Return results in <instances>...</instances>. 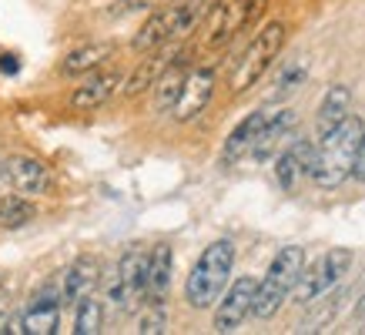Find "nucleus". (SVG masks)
<instances>
[{
    "instance_id": "bb28decb",
    "label": "nucleus",
    "mask_w": 365,
    "mask_h": 335,
    "mask_svg": "<svg viewBox=\"0 0 365 335\" xmlns=\"http://www.w3.org/2000/svg\"><path fill=\"white\" fill-rule=\"evenodd\" d=\"M168 329V315L161 305H148V312L141 315V322H138V332L144 335H158V332H165Z\"/></svg>"
},
{
    "instance_id": "0eeeda50",
    "label": "nucleus",
    "mask_w": 365,
    "mask_h": 335,
    "mask_svg": "<svg viewBox=\"0 0 365 335\" xmlns=\"http://www.w3.org/2000/svg\"><path fill=\"white\" fill-rule=\"evenodd\" d=\"M262 11H265V0H215V7H211L208 44L211 47L228 44L235 34L245 31Z\"/></svg>"
},
{
    "instance_id": "412c9836",
    "label": "nucleus",
    "mask_w": 365,
    "mask_h": 335,
    "mask_svg": "<svg viewBox=\"0 0 365 335\" xmlns=\"http://www.w3.org/2000/svg\"><path fill=\"white\" fill-rule=\"evenodd\" d=\"M171 57H175V54L151 51V57H148V61H141V67H138L131 78L124 81V94H128V98H138V94H144L148 88H155L158 78L165 74V67L171 64Z\"/></svg>"
},
{
    "instance_id": "7c9ffc66",
    "label": "nucleus",
    "mask_w": 365,
    "mask_h": 335,
    "mask_svg": "<svg viewBox=\"0 0 365 335\" xmlns=\"http://www.w3.org/2000/svg\"><path fill=\"white\" fill-rule=\"evenodd\" d=\"M359 312H362V315H365V295H362V305H359Z\"/></svg>"
},
{
    "instance_id": "39448f33",
    "label": "nucleus",
    "mask_w": 365,
    "mask_h": 335,
    "mask_svg": "<svg viewBox=\"0 0 365 335\" xmlns=\"http://www.w3.org/2000/svg\"><path fill=\"white\" fill-rule=\"evenodd\" d=\"M349 268H352V252H349V248L325 252L319 262H312V265L302 272L299 285H295V302H299V305H309V302L329 295V292L349 275Z\"/></svg>"
},
{
    "instance_id": "20e7f679",
    "label": "nucleus",
    "mask_w": 365,
    "mask_h": 335,
    "mask_svg": "<svg viewBox=\"0 0 365 335\" xmlns=\"http://www.w3.org/2000/svg\"><path fill=\"white\" fill-rule=\"evenodd\" d=\"M285 24L272 21L252 37V44L245 47V54L238 57L232 74V94H245L248 88H255L258 81L265 78V71L272 67V61L278 57V51L285 47Z\"/></svg>"
},
{
    "instance_id": "6ab92c4d",
    "label": "nucleus",
    "mask_w": 365,
    "mask_h": 335,
    "mask_svg": "<svg viewBox=\"0 0 365 335\" xmlns=\"http://www.w3.org/2000/svg\"><path fill=\"white\" fill-rule=\"evenodd\" d=\"M114 54V44L108 41H101V44H84L78 51H71L64 57V64H61V74L64 78H81V74H91V71H98L104 61H111Z\"/></svg>"
},
{
    "instance_id": "cd10ccee",
    "label": "nucleus",
    "mask_w": 365,
    "mask_h": 335,
    "mask_svg": "<svg viewBox=\"0 0 365 335\" xmlns=\"http://www.w3.org/2000/svg\"><path fill=\"white\" fill-rule=\"evenodd\" d=\"M151 7V0H118L111 11V17H128V14H134V11H148Z\"/></svg>"
},
{
    "instance_id": "5701e85b",
    "label": "nucleus",
    "mask_w": 365,
    "mask_h": 335,
    "mask_svg": "<svg viewBox=\"0 0 365 335\" xmlns=\"http://www.w3.org/2000/svg\"><path fill=\"white\" fill-rule=\"evenodd\" d=\"M295 124V111H278V114H272L268 118V124H265V131H262V138H258V145H255V151L252 155L258 158V161H265L272 151L278 148V141L288 134V128Z\"/></svg>"
},
{
    "instance_id": "f3484780",
    "label": "nucleus",
    "mask_w": 365,
    "mask_h": 335,
    "mask_svg": "<svg viewBox=\"0 0 365 335\" xmlns=\"http://www.w3.org/2000/svg\"><path fill=\"white\" fill-rule=\"evenodd\" d=\"M4 171L14 181V188L24 191V195H41L47 188V168L31 155H11Z\"/></svg>"
},
{
    "instance_id": "aec40b11",
    "label": "nucleus",
    "mask_w": 365,
    "mask_h": 335,
    "mask_svg": "<svg viewBox=\"0 0 365 335\" xmlns=\"http://www.w3.org/2000/svg\"><path fill=\"white\" fill-rule=\"evenodd\" d=\"M168 41H171V14L155 11L148 21H144L141 31L134 34L131 47L138 51V54H151V51H161Z\"/></svg>"
},
{
    "instance_id": "9d476101",
    "label": "nucleus",
    "mask_w": 365,
    "mask_h": 335,
    "mask_svg": "<svg viewBox=\"0 0 365 335\" xmlns=\"http://www.w3.org/2000/svg\"><path fill=\"white\" fill-rule=\"evenodd\" d=\"M349 118H352V91L345 88V84H335V88L325 91L319 111H315V138H329Z\"/></svg>"
},
{
    "instance_id": "393cba45",
    "label": "nucleus",
    "mask_w": 365,
    "mask_h": 335,
    "mask_svg": "<svg viewBox=\"0 0 365 335\" xmlns=\"http://www.w3.org/2000/svg\"><path fill=\"white\" fill-rule=\"evenodd\" d=\"M104 329V305L94 295L78 302V315H74V332L78 335H98Z\"/></svg>"
},
{
    "instance_id": "9b49d317",
    "label": "nucleus",
    "mask_w": 365,
    "mask_h": 335,
    "mask_svg": "<svg viewBox=\"0 0 365 335\" xmlns=\"http://www.w3.org/2000/svg\"><path fill=\"white\" fill-rule=\"evenodd\" d=\"M272 114L265 111H255L248 114L238 128H235L228 138H225V148H222V165H238L242 158H248L255 151V145H258V138H262V131H265V124Z\"/></svg>"
},
{
    "instance_id": "dca6fc26",
    "label": "nucleus",
    "mask_w": 365,
    "mask_h": 335,
    "mask_svg": "<svg viewBox=\"0 0 365 335\" xmlns=\"http://www.w3.org/2000/svg\"><path fill=\"white\" fill-rule=\"evenodd\" d=\"M188 54L185 51H175L171 57V64L165 67V74L158 78L155 84V108L158 111H171L181 98V88H185V81H188Z\"/></svg>"
},
{
    "instance_id": "b1692460",
    "label": "nucleus",
    "mask_w": 365,
    "mask_h": 335,
    "mask_svg": "<svg viewBox=\"0 0 365 335\" xmlns=\"http://www.w3.org/2000/svg\"><path fill=\"white\" fill-rule=\"evenodd\" d=\"M34 222V205L21 195H11V198L0 201V225L7 228V232H17L24 225Z\"/></svg>"
},
{
    "instance_id": "a211bd4d",
    "label": "nucleus",
    "mask_w": 365,
    "mask_h": 335,
    "mask_svg": "<svg viewBox=\"0 0 365 335\" xmlns=\"http://www.w3.org/2000/svg\"><path fill=\"white\" fill-rule=\"evenodd\" d=\"M61 329V302L54 295H41L24 312V332L27 335H54Z\"/></svg>"
},
{
    "instance_id": "6e6552de",
    "label": "nucleus",
    "mask_w": 365,
    "mask_h": 335,
    "mask_svg": "<svg viewBox=\"0 0 365 335\" xmlns=\"http://www.w3.org/2000/svg\"><path fill=\"white\" fill-rule=\"evenodd\" d=\"M255 292H258V282L255 279H235L225 295L215 305V332H235L238 325H245V319L252 315L255 309Z\"/></svg>"
},
{
    "instance_id": "4468645a",
    "label": "nucleus",
    "mask_w": 365,
    "mask_h": 335,
    "mask_svg": "<svg viewBox=\"0 0 365 335\" xmlns=\"http://www.w3.org/2000/svg\"><path fill=\"white\" fill-rule=\"evenodd\" d=\"M101 282V262L98 258H78L74 265L64 272V279H61V302L67 305H78L81 299H88L94 285Z\"/></svg>"
},
{
    "instance_id": "423d86ee",
    "label": "nucleus",
    "mask_w": 365,
    "mask_h": 335,
    "mask_svg": "<svg viewBox=\"0 0 365 335\" xmlns=\"http://www.w3.org/2000/svg\"><path fill=\"white\" fill-rule=\"evenodd\" d=\"M144 289H148V255L138 248H128L114 268L111 282H108V299L114 309L128 312L131 302L144 299Z\"/></svg>"
},
{
    "instance_id": "ddd939ff",
    "label": "nucleus",
    "mask_w": 365,
    "mask_h": 335,
    "mask_svg": "<svg viewBox=\"0 0 365 335\" xmlns=\"http://www.w3.org/2000/svg\"><path fill=\"white\" fill-rule=\"evenodd\" d=\"M171 272H175V255H171V245L161 242L148 255V289H144L148 305H165L168 289H171Z\"/></svg>"
},
{
    "instance_id": "2eb2a0df",
    "label": "nucleus",
    "mask_w": 365,
    "mask_h": 335,
    "mask_svg": "<svg viewBox=\"0 0 365 335\" xmlns=\"http://www.w3.org/2000/svg\"><path fill=\"white\" fill-rule=\"evenodd\" d=\"M118 88H121V74H118V71H101V74L88 78L74 94H71V108H78V111H94L101 104H108Z\"/></svg>"
},
{
    "instance_id": "1a4fd4ad",
    "label": "nucleus",
    "mask_w": 365,
    "mask_h": 335,
    "mask_svg": "<svg viewBox=\"0 0 365 335\" xmlns=\"http://www.w3.org/2000/svg\"><path fill=\"white\" fill-rule=\"evenodd\" d=\"M211 94H215V67L205 64V67H195L188 74V81H185V88H181V98H178V104L171 108V114H175V121H195L205 108H208Z\"/></svg>"
},
{
    "instance_id": "c756f323",
    "label": "nucleus",
    "mask_w": 365,
    "mask_h": 335,
    "mask_svg": "<svg viewBox=\"0 0 365 335\" xmlns=\"http://www.w3.org/2000/svg\"><path fill=\"white\" fill-rule=\"evenodd\" d=\"M0 71L14 74V71H17V57H4V61H0Z\"/></svg>"
},
{
    "instance_id": "f257e3e1",
    "label": "nucleus",
    "mask_w": 365,
    "mask_h": 335,
    "mask_svg": "<svg viewBox=\"0 0 365 335\" xmlns=\"http://www.w3.org/2000/svg\"><path fill=\"white\" fill-rule=\"evenodd\" d=\"M232 268H235V242L232 238L211 242L198 255V262L191 265L188 279H185V302H188L191 309H198V312L218 305V299L228 289Z\"/></svg>"
},
{
    "instance_id": "c85d7f7f",
    "label": "nucleus",
    "mask_w": 365,
    "mask_h": 335,
    "mask_svg": "<svg viewBox=\"0 0 365 335\" xmlns=\"http://www.w3.org/2000/svg\"><path fill=\"white\" fill-rule=\"evenodd\" d=\"M352 178L365 181V134H362V141H359V151H355V171H352Z\"/></svg>"
},
{
    "instance_id": "4be33fe9",
    "label": "nucleus",
    "mask_w": 365,
    "mask_h": 335,
    "mask_svg": "<svg viewBox=\"0 0 365 335\" xmlns=\"http://www.w3.org/2000/svg\"><path fill=\"white\" fill-rule=\"evenodd\" d=\"M211 4H215V0H185V4H178V7H168V14H171V41L188 37L211 14Z\"/></svg>"
},
{
    "instance_id": "f03ea898",
    "label": "nucleus",
    "mask_w": 365,
    "mask_h": 335,
    "mask_svg": "<svg viewBox=\"0 0 365 335\" xmlns=\"http://www.w3.org/2000/svg\"><path fill=\"white\" fill-rule=\"evenodd\" d=\"M362 121L359 118H349V121L332 131L329 138H319V148H315V161H312L309 178L319 185V188H339L342 181L352 178L355 171V151H359V141H362Z\"/></svg>"
},
{
    "instance_id": "7ed1b4c3",
    "label": "nucleus",
    "mask_w": 365,
    "mask_h": 335,
    "mask_svg": "<svg viewBox=\"0 0 365 335\" xmlns=\"http://www.w3.org/2000/svg\"><path fill=\"white\" fill-rule=\"evenodd\" d=\"M302 272H305V248H299V245L282 248V252L272 258L265 279L258 282L255 309H252L255 319H262V322H265V319H275L278 309L295 295V285H299Z\"/></svg>"
},
{
    "instance_id": "a878e982",
    "label": "nucleus",
    "mask_w": 365,
    "mask_h": 335,
    "mask_svg": "<svg viewBox=\"0 0 365 335\" xmlns=\"http://www.w3.org/2000/svg\"><path fill=\"white\" fill-rule=\"evenodd\" d=\"M305 78H309V67L305 64H288L285 71L278 74L275 91H272V100H285L288 94H295V91L305 84Z\"/></svg>"
},
{
    "instance_id": "f8f14e48",
    "label": "nucleus",
    "mask_w": 365,
    "mask_h": 335,
    "mask_svg": "<svg viewBox=\"0 0 365 335\" xmlns=\"http://www.w3.org/2000/svg\"><path fill=\"white\" fill-rule=\"evenodd\" d=\"M315 141H305V138H299V141H292V148H285L282 155H278L275 161V178L278 185L285 191H292L295 185H299V178H305L312 171V161H315Z\"/></svg>"
}]
</instances>
